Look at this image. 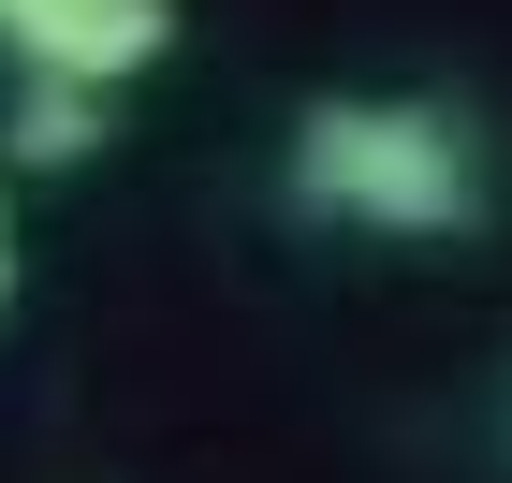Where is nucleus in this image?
Segmentation results:
<instances>
[{"mask_svg": "<svg viewBox=\"0 0 512 483\" xmlns=\"http://www.w3.org/2000/svg\"><path fill=\"white\" fill-rule=\"evenodd\" d=\"M278 176H293L308 220L410 235V249L483 235V205H498L483 132L454 118V103H425V88H322L308 118H293V147H278Z\"/></svg>", "mask_w": 512, "mask_h": 483, "instance_id": "nucleus-1", "label": "nucleus"}, {"mask_svg": "<svg viewBox=\"0 0 512 483\" xmlns=\"http://www.w3.org/2000/svg\"><path fill=\"white\" fill-rule=\"evenodd\" d=\"M176 0H0V59L15 74H74V88H132L161 74Z\"/></svg>", "mask_w": 512, "mask_h": 483, "instance_id": "nucleus-2", "label": "nucleus"}, {"mask_svg": "<svg viewBox=\"0 0 512 483\" xmlns=\"http://www.w3.org/2000/svg\"><path fill=\"white\" fill-rule=\"evenodd\" d=\"M103 103H118V88L30 74V88H15V118H0V161H30V176H59V161H88V147H103Z\"/></svg>", "mask_w": 512, "mask_h": 483, "instance_id": "nucleus-3", "label": "nucleus"}, {"mask_svg": "<svg viewBox=\"0 0 512 483\" xmlns=\"http://www.w3.org/2000/svg\"><path fill=\"white\" fill-rule=\"evenodd\" d=\"M0 308H15V205H0Z\"/></svg>", "mask_w": 512, "mask_h": 483, "instance_id": "nucleus-4", "label": "nucleus"}, {"mask_svg": "<svg viewBox=\"0 0 512 483\" xmlns=\"http://www.w3.org/2000/svg\"><path fill=\"white\" fill-rule=\"evenodd\" d=\"M498 425H512V410H498Z\"/></svg>", "mask_w": 512, "mask_h": 483, "instance_id": "nucleus-5", "label": "nucleus"}]
</instances>
